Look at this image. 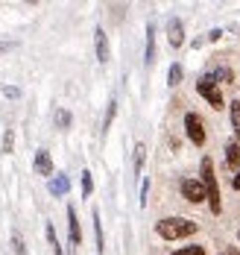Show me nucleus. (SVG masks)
Returning <instances> with one entry per match:
<instances>
[{
	"label": "nucleus",
	"mask_w": 240,
	"mask_h": 255,
	"mask_svg": "<svg viewBox=\"0 0 240 255\" xmlns=\"http://www.w3.org/2000/svg\"><path fill=\"white\" fill-rule=\"evenodd\" d=\"M91 220H94V238H97V253L103 255V253H106V235H103V223H100V211H94V214H91Z\"/></svg>",
	"instance_id": "nucleus-13"
},
{
	"label": "nucleus",
	"mask_w": 240,
	"mask_h": 255,
	"mask_svg": "<svg viewBox=\"0 0 240 255\" xmlns=\"http://www.w3.org/2000/svg\"><path fill=\"white\" fill-rule=\"evenodd\" d=\"M144 62L153 65L156 62V26L147 24V50H144Z\"/></svg>",
	"instance_id": "nucleus-11"
},
{
	"label": "nucleus",
	"mask_w": 240,
	"mask_h": 255,
	"mask_svg": "<svg viewBox=\"0 0 240 255\" xmlns=\"http://www.w3.org/2000/svg\"><path fill=\"white\" fill-rule=\"evenodd\" d=\"M68 238H71V247L77 250L82 244V229H80V220H77V208L68 205Z\"/></svg>",
	"instance_id": "nucleus-7"
},
{
	"label": "nucleus",
	"mask_w": 240,
	"mask_h": 255,
	"mask_svg": "<svg viewBox=\"0 0 240 255\" xmlns=\"http://www.w3.org/2000/svg\"><path fill=\"white\" fill-rule=\"evenodd\" d=\"M182 82V65H170V71H167V85L173 88V85H179Z\"/></svg>",
	"instance_id": "nucleus-18"
},
{
	"label": "nucleus",
	"mask_w": 240,
	"mask_h": 255,
	"mask_svg": "<svg viewBox=\"0 0 240 255\" xmlns=\"http://www.w3.org/2000/svg\"><path fill=\"white\" fill-rule=\"evenodd\" d=\"M229 112H232V127H235V135L240 138V100L229 103Z\"/></svg>",
	"instance_id": "nucleus-15"
},
{
	"label": "nucleus",
	"mask_w": 240,
	"mask_h": 255,
	"mask_svg": "<svg viewBox=\"0 0 240 255\" xmlns=\"http://www.w3.org/2000/svg\"><path fill=\"white\" fill-rule=\"evenodd\" d=\"M114 115H117V103L111 100L106 109V121H103V132H108V127H111V121H114Z\"/></svg>",
	"instance_id": "nucleus-21"
},
{
	"label": "nucleus",
	"mask_w": 240,
	"mask_h": 255,
	"mask_svg": "<svg viewBox=\"0 0 240 255\" xmlns=\"http://www.w3.org/2000/svg\"><path fill=\"white\" fill-rule=\"evenodd\" d=\"M220 35H223V29H211V32H208V41H217Z\"/></svg>",
	"instance_id": "nucleus-26"
},
{
	"label": "nucleus",
	"mask_w": 240,
	"mask_h": 255,
	"mask_svg": "<svg viewBox=\"0 0 240 255\" xmlns=\"http://www.w3.org/2000/svg\"><path fill=\"white\" fill-rule=\"evenodd\" d=\"M226 164L235 167V170H240V144H238V138L226 144Z\"/></svg>",
	"instance_id": "nucleus-12"
},
{
	"label": "nucleus",
	"mask_w": 240,
	"mask_h": 255,
	"mask_svg": "<svg viewBox=\"0 0 240 255\" xmlns=\"http://www.w3.org/2000/svg\"><path fill=\"white\" fill-rule=\"evenodd\" d=\"M94 44H97V59L106 65L111 53H108V35H106V29H103V26H97V29H94Z\"/></svg>",
	"instance_id": "nucleus-9"
},
{
	"label": "nucleus",
	"mask_w": 240,
	"mask_h": 255,
	"mask_svg": "<svg viewBox=\"0 0 240 255\" xmlns=\"http://www.w3.org/2000/svg\"><path fill=\"white\" fill-rule=\"evenodd\" d=\"M182 197L187 203L199 205L205 200V188H202V179H182Z\"/></svg>",
	"instance_id": "nucleus-5"
},
{
	"label": "nucleus",
	"mask_w": 240,
	"mask_h": 255,
	"mask_svg": "<svg viewBox=\"0 0 240 255\" xmlns=\"http://www.w3.org/2000/svg\"><path fill=\"white\" fill-rule=\"evenodd\" d=\"M202 188H205V203L211 208V214H220L223 211V200H220V185H217V176H214V161L205 155L202 158Z\"/></svg>",
	"instance_id": "nucleus-2"
},
{
	"label": "nucleus",
	"mask_w": 240,
	"mask_h": 255,
	"mask_svg": "<svg viewBox=\"0 0 240 255\" xmlns=\"http://www.w3.org/2000/svg\"><path fill=\"white\" fill-rule=\"evenodd\" d=\"M196 91H199L205 100L211 103L214 109H223V106H226V100H223V91H220V82L214 79V74L199 77V82H196Z\"/></svg>",
	"instance_id": "nucleus-3"
},
{
	"label": "nucleus",
	"mask_w": 240,
	"mask_h": 255,
	"mask_svg": "<svg viewBox=\"0 0 240 255\" xmlns=\"http://www.w3.org/2000/svg\"><path fill=\"white\" fill-rule=\"evenodd\" d=\"M12 147H15V129H6V132H3V144H0V153L9 155V153H12Z\"/></svg>",
	"instance_id": "nucleus-16"
},
{
	"label": "nucleus",
	"mask_w": 240,
	"mask_h": 255,
	"mask_svg": "<svg viewBox=\"0 0 240 255\" xmlns=\"http://www.w3.org/2000/svg\"><path fill=\"white\" fill-rule=\"evenodd\" d=\"M3 94H6V97H21V91L12 88V85H3Z\"/></svg>",
	"instance_id": "nucleus-25"
},
{
	"label": "nucleus",
	"mask_w": 240,
	"mask_h": 255,
	"mask_svg": "<svg viewBox=\"0 0 240 255\" xmlns=\"http://www.w3.org/2000/svg\"><path fill=\"white\" fill-rule=\"evenodd\" d=\"M3 50H12V44H9V41H0V53Z\"/></svg>",
	"instance_id": "nucleus-28"
},
{
	"label": "nucleus",
	"mask_w": 240,
	"mask_h": 255,
	"mask_svg": "<svg viewBox=\"0 0 240 255\" xmlns=\"http://www.w3.org/2000/svg\"><path fill=\"white\" fill-rule=\"evenodd\" d=\"M35 173L53 179V158H50L47 150H38V153H35Z\"/></svg>",
	"instance_id": "nucleus-8"
},
{
	"label": "nucleus",
	"mask_w": 240,
	"mask_h": 255,
	"mask_svg": "<svg viewBox=\"0 0 240 255\" xmlns=\"http://www.w3.org/2000/svg\"><path fill=\"white\" fill-rule=\"evenodd\" d=\"M185 129H187V138H190V144H196V147H202L205 144V124H202V118L196 115V112H187L185 115Z\"/></svg>",
	"instance_id": "nucleus-4"
},
{
	"label": "nucleus",
	"mask_w": 240,
	"mask_h": 255,
	"mask_svg": "<svg viewBox=\"0 0 240 255\" xmlns=\"http://www.w3.org/2000/svg\"><path fill=\"white\" fill-rule=\"evenodd\" d=\"M229 255H240V253H238V250H229Z\"/></svg>",
	"instance_id": "nucleus-31"
},
{
	"label": "nucleus",
	"mask_w": 240,
	"mask_h": 255,
	"mask_svg": "<svg viewBox=\"0 0 240 255\" xmlns=\"http://www.w3.org/2000/svg\"><path fill=\"white\" fill-rule=\"evenodd\" d=\"M71 124H74L71 112H68V109H56V127L59 129H71Z\"/></svg>",
	"instance_id": "nucleus-14"
},
{
	"label": "nucleus",
	"mask_w": 240,
	"mask_h": 255,
	"mask_svg": "<svg viewBox=\"0 0 240 255\" xmlns=\"http://www.w3.org/2000/svg\"><path fill=\"white\" fill-rule=\"evenodd\" d=\"M173 255H205V247H182V250H176Z\"/></svg>",
	"instance_id": "nucleus-22"
},
{
	"label": "nucleus",
	"mask_w": 240,
	"mask_h": 255,
	"mask_svg": "<svg viewBox=\"0 0 240 255\" xmlns=\"http://www.w3.org/2000/svg\"><path fill=\"white\" fill-rule=\"evenodd\" d=\"M94 194V179L88 170H82V197H91Z\"/></svg>",
	"instance_id": "nucleus-19"
},
{
	"label": "nucleus",
	"mask_w": 240,
	"mask_h": 255,
	"mask_svg": "<svg viewBox=\"0 0 240 255\" xmlns=\"http://www.w3.org/2000/svg\"><path fill=\"white\" fill-rule=\"evenodd\" d=\"M53 255H65V253H62V247H59V244L53 247Z\"/></svg>",
	"instance_id": "nucleus-29"
},
{
	"label": "nucleus",
	"mask_w": 240,
	"mask_h": 255,
	"mask_svg": "<svg viewBox=\"0 0 240 255\" xmlns=\"http://www.w3.org/2000/svg\"><path fill=\"white\" fill-rule=\"evenodd\" d=\"M232 188H235V191H240V170H238V176L232 179Z\"/></svg>",
	"instance_id": "nucleus-27"
},
{
	"label": "nucleus",
	"mask_w": 240,
	"mask_h": 255,
	"mask_svg": "<svg viewBox=\"0 0 240 255\" xmlns=\"http://www.w3.org/2000/svg\"><path fill=\"white\" fill-rule=\"evenodd\" d=\"M144 158H147V147L138 141V144H135V173L144 170Z\"/></svg>",
	"instance_id": "nucleus-17"
},
{
	"label": "nucleus",
	"mask_w": 240,
	"mask_h": 255,
	"mask_svg": "<svg viewBox=\"0 0 240 255\" xmlns=\"http://www.w3.org/2000/svg\"><path fill=\"white\" fill-rule=\"evenodd\" d=\"M167 41H170L173 50L185 44V26H182L179 18H170V21H167Z\"/></svg>",
	"instance_id": "nucleus-6"
},
{
	"label": "nucleus",
	"mask_w": 240,
	"mask_h": 255,
	"mask_svg": "<svg viewBox=\"0 0 240 255\" xmlns=\"http://www.w3.org/2000/svg\"><path fill=\"white\" fill-rule=\"evenodd\" d=\"M71 191V179L65 176V173H56L53 179H50V194L53 197H65Z\"/></svg>",
	"instance_id": "nucleus-10"
},
{
	"label": "nucleus",
	"mask_w": 240,
	"mask_h": 255,
	"mask_svg": "<svg viewBox=\"0 0 240 255\" xmlns=\"http://www.w3.org/2000/svg\"><path fill=\"white\" fill-rule=\"evenodd\" d=\"M147 197H150V182L144 179V182H141V200H138V203H141V208L147 205Z\"/></svg>",
	"instance_id": "nucleus-23"
},
{
	"label": "nucleus",
	"mask_w": 240,
	"mask_h": 255,
	"mask_svg": "<svg viewBox=\"0 0 240 255\" xmlns=\"http://www.w3.org/2000/svg\"><path fill=\"white\" fill-rule=\"evenodd\" d=\"M232 77H235V74H232L229 68H220V71L214 74V79H226V82H232Z\"/></svg>",
	"instance_id": "nucleus-24"
},
{
	"label": "nucleus",
	"mask_w": 240,
	"mask_h": 255,
	"mask_svg": "<svg viewBox=\"0 0 240 255\" xmlns=\"http://www.w3.org/2000/svg\"><path fill=\"white\" fill-rule=\"evenodd\" d=\"M156 232H159L164 241H182V238H190L199 232V223L190 220V217H164L156 223Z\"/></svg>",
	"instance_id": "nucleus-1"
},
{
	"label": "nucleus",
	"mask_w": 240,
	"mask_h": 255,
	"mask_svg": "<svg viewBox=\"0 0 240 255\" xmlns=\"http://www.w3.org/2000/svg\"><path fill=\"white\" fill-rule=\"evenodd\" d=\"M229 29H232V32H240V24H232Z\"/></svg>",
	"instance_id": "nucleus-30"
},
{
	"label": "nucleus",
	"mask_w": 240,
	"mask_h": 255,
	"mask_svg": "<svg viewBox=\"0 0 240 255\" xmlns=\"http://www.w3.org/2000/svg\"><path fill=\"white\" fill-rule=\"evenodd\" d=\"M12 250H15V255H27V247H24L21 232H12Z\"/></svg>",
	"instance_id": "nucleus-20"
}]
</instances>
